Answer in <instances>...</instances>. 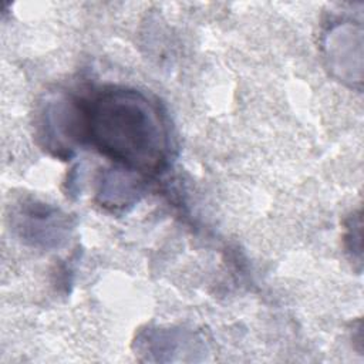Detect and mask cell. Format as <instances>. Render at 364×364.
<instances>
[{"instance_id": "obj_3", "label": "cell", "mask_w": 364, "mask_h": 364, "mask_svg": "<svg viewBox=\"0 0 364 364\" xmlns=\"http://www.w3.org/2000/svg\"><path fill=\"white\" fill-rule=\"evenodd\" d=\"M139 193H142L139 181L117 169L102 175L97 196L104 206L124 208L136 202Z\"/></svg>"}, {"instance_id": "obj_1", "label": "cell", "mask_w": 364, "mask_h": 364, "mask_svg": "<svg viewBox=\"0 0 364 364\" xmlns=\"http://www.w3.org/2000/svg\"><path fill=\"white\" fill-rule=\"evenodd\" d=\"M82 136L132 172H158L169 154L162 114L135 90L104 91L82 107Z\"/></svg>"}, {"instance_id": "obj_2", "label": "cell", "mask_w": 364, "mask_h": 364, "mask_svg": "<svg viewBox=\"0 0 364 364\" xmlns=\"http://www.w3.org/2000/svg\"><path fill=\"white\" fill-rule=\"evenodd\" d=\"M61 219L57 212L44 205H36L21 213L20 230L21 236L30 239L33 243L43 242L46 246L48 242L58 240L64 232Z\"/></svg>"}]
</instances>
